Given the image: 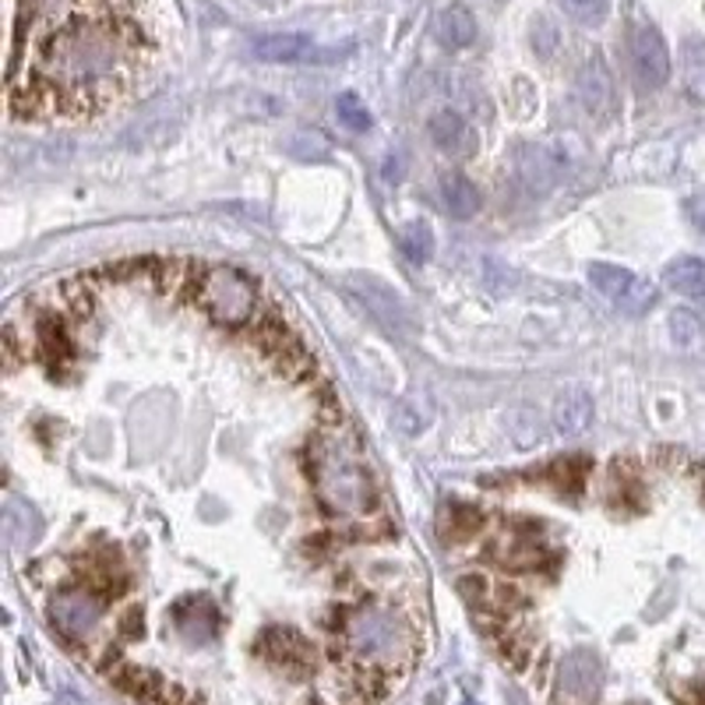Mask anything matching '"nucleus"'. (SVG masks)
<instances>
[{
    "instance_id": "14",
    "label": "nucleus",
    "mask_w": 705,
    "mask_h": 705,
    "mask_svg": "<svg viewBox=\"0 0 705 705\" xmlns=\"http://www.w3.org/2000/svg\"><path fill=\"white\" fill-rule=\"evenodd\" d=\"M399 250L406 255L413 265H424L434 258V230L427 223H410L399 237Z\"/></svg>"
},
{
    "instance_id": "5",
    "label": "nucleus",
    "mask_w": 705,
    "mask_h": 705,
    "mask_svg": "<svg viewBox=\"0 0 705 705\" xmlns=\"http://www.w3.org/2000/svg\"><path fill=\"white\" fill-rule=\"evenodd\" d=\"M575 92H579L582 110L590 113L593 121H611V116L617 113V86H614L611 64L600 49H593V54L582 60L579 78H575Z\"/></svg>"
},
{
    "instance_id": "2",
    "label": "nucleus",
    "mask_w": 705,
    "mask_h": 705,
    "mask_svg": "<svg viewBox=\"0 0 705 705\" xmlns=\"http://www.w3.org/2000/svg\"><path fill=\"white\" fill-rule=\"evenodd\" d=\"M107 611V600L96 590L81 582H67L60 593L49 600V625L71 649H86V639H92V631L99 625V617Z\"/></svg>"
},
{
    "instance_id": "17",
    "label": "nucleus",
    "mask_w": 705,
    "mask_h": 705,
    "mask_svg": "<svg viewBox=\"0 0 705 705\" xmlns=\"http://www.w3.org/2000/svg\"><path fill=\"white\" fill-rule=\"evenodd\" d=\"M670 325H674V339L681 346H692L698 339V317L695 314H687V311H678L674 317H670Z\"/></svg>"
},
{
    "instance_id": "15",
    "label": "nucleus",
    "mask_w": 705,
    "mask_h": 705,
    "mask_svg": "<svg viewBox=\"0 0 705 705\" xmlns=\"http://www.w3.org/2000/svg\"><path fill=\"white\" fill-rule=\"evenodd\" d=\"M335 116H339V124L352 134H363L367 127H371V110H367L352 92H343L339 99H335Z\"/></svg>"
},
{
    "instance_id": "4",
    "label": "nucleus",
    "mask_w": 705,
    "mask_h": 705,
    "mask_svg": "<svg viewBox=\"0 0 705 705\" xmlns=\"http://www.w3.org/2000/svg\"><path fill=\"white\" fill-rule=\"evenodd\" d=\"M590 282L611 300L617 311H625L631 317L646 314L652 304H657V290L652 282H646L642 276H635L631 268H620V265H590Z\"/></svg>"
},
{
    "instance_id": "13",
    "label": "nucleus",
    "mask_w": 705,
    "mask_h": 705,
    "mask_svg": "<svg viewBox=\"0 0 705 705\" xmlns=\"http://www.w3.org/2000/svg\"><path fill=\"white\" fill-rule=\"evenodd\" d=\"M441 198H445V205L448 212L456 215V220H473V215L480 212V191H477V183L462 177V174H451L445 177L441 183Z\"/></svg>"
},
{
    "instance_id": "7",
    "label": "nucleus",
    "mask_w": 705,
    "mask_h": 705,
    "mask_svg": "<svg viewBox=\"0 0 705 705\" xmlns=\"http://www.w3.org/2000/svg\"><path fill=\"white\" fill-rule=\"evenodd\" d=\"M170 620H174V631L180 635V639L198 642V646L212 642L215 635L223 631L220 607H215L209 596H198V593L177 600L174 607H170Z\"/></svg>"
},
{
    "instance_id": "11",
    "label": "nucleus",
    "mask_w": 705,
    "mask_h": 705,
    "mask_svg": "<svg viewBox=\"0 0 705 705\" xmlns=\"http://www.w3.org/2000/svg\"><path fill=\"white\" fill-rule=\"evenodd\" d=\"M434 32H438L441 46L466 49V46L477 43V19H473V11H469L466 4H451V8H445L438 14V25H434Z\"/></svg>"
},
{
    "instance_id": "12",
    "label": "nucleus",
    "mask_w": 705,
    "mask_h": 705,
    "mask_svg": "<svg viewBox=\"0 0 705 705\" xmlns=\"http://www.w3.org/2000/svg\"><path fill=\"white\" fill-rule=\"evenodd\" d=\"M667 287L678 296L692 300V304H705V265L698 258H678L667 265Z\"/></svg>"
},
{
    "instance_id": "3",
    "label": "nucleus",
    "mask_w": 705,
    "mask_h": 705,
    "mask_svg": "<svg viewBox=\"0 0 705 705\" xmlns=\"http://www.w3.org/2000/svg\"><path fill=\"white\" fill-rule=\"evenodd\" d=\"M628 64L635 86L646 92H657L670 81V49L660 29L642 14H635L628 22Z\"/></svg>"
},
{
    "instance_id": "8",
    "label": "nucleus",
    "mask_w": 705,
    "mask_h": 705,
    "mask_svg": "<svg viewBox=\"0 0 705 705\" xmlns=\"http://www.w3.org/2000/svg\"><path fill=\"white\" fill-rule=\"evenodd\" d=\"M250 54L265 64H314L332 57L304 32H268V36H258L250 43Z\"/></svg>"
},
{
    "instance_id": "9",
    "label": "nucleus",
    "mask_w": 705,
    "mask_h": 705,
    "mask_svg": "<svg viewBox=\"0 0 705 705\" xmlns=\"http://www.w3.org/2000/svg\"><path fill=\"white\" fill-rule=\"evenodd\" d=\"M430 142L438 145L445 156H456V159L477 153V134L456 110H438L430 116Z\"/></svg>"
},
{
    "instance_id": "6",
    "label": "nucleus",
    "mask_w": 705,
    "mask_h": 705,
    "mask_svg": "<svg viewBox=\"0 0 705 705\" xmlns=\"http://www.w3.org/2000/svg\"><path fill=\"white\" fill-rule=\"evenodd\" d=\"M600 695V660L590 649L568 652L558 667V692L553 705H590Z\"/></svg>"
},
{
    "instance_id": "10",
    "label": "nucleus",
    "mask_w": 705,
    "mask_h": 705,
    "mask_svg": "<svg viewBox=\"0 0 705 705\" xmlns=\"http://www.w3.org/2000/svg\"><path fill=\"white\" fill-rule=\"evenodd\" d=\"M590 416H593V399H590V392L575 384V389H564L558 406H553V427H558L564 438H572V434L585 430Z\"/></svg>"
},
{
    "instance_id": "1",
    "label": "nucleus",
    "mask_w": 705,
    "mask_h": 705,
    "mask_svg": "<svg viewBox=\"0 0 705 705\" xmlns=\"http://www.w3.org/2000/svg\"><path fill=\"white\" fill-rule=\"evenodd\" d=\"M304 459L314 505L328 523H343L352 540L392 536V518L384 515L371 462L363 456L360 438L346 424L339 402L325 410L322 427L304 448Z\"/></svg>"
},
{
    "instance_id": "16",
    "label": "nucleus",
    "mask_w": 705,
    "mask_h": 705,
    "mask_svg": "<svg viewBox=\"0 0 705 705\" xmlns=\"http://www.w3.org/2000/svg\"><path fill=\"white\" fill-rule=\"evenodd\" d=\"M568 19H575L579 25H600L611 14V0H561Z\"/></svg>"
}]
</instances>
